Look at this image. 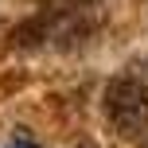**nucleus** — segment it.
Segmentation results:
<instances>
[{"label":"nucleus","instance_id":"1","mask_svg":"<svg viewBox=\"0 0 148 148\" xmlns=\"http://www.w3.org/2000/svg\"><path fill=\"white\" fill-rule=\"evenodd\" d=\"M101 105L121 136H140L148 129V59L129 62L121 74H113L101 94Z\"/></svg>","mask_w":148,"mask_h":148},{"label":"nucleus","instance_id":"2","mask_svg":"<svg viewBox=\"0 0 148 148\" xmlns=\"http://www.w3.org/2000/svg\"><path fill=\"white\" fill-rule=\"evenodd\" d=\"M12 148H35V144H31V140H20V144H12Z\"/></svg>","mask_w":148,"mask_h":148}]
</instances>
